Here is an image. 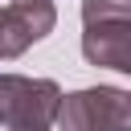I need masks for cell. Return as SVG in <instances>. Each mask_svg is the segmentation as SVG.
Returning a JSON list of instances; mask_svg holds the SVG:
<instances>
[{
    "label": "cell",
    "instance_id": "cell-2",
    "mask_svg": "<svg viewBox=\"0 0 131 131\" xmlns=\"http://www.w3.org/2000/svg\"><path fill=\"white\" fill-rule=\"evenodd\" d=\"M61 102V86L53 78H25L0 74V127H29L49 131Z\"/></svg>",
    "mask_w": 131,
    "mask_h": 131
},
{
    "label": "cell",
    "instance_id": "cell-4",
    "mask_svg": "<svg viewBox=\"0 0 131 131\" xmlns=\"http://www.w3.org/2000/svg\"><path fill=\"white\" fill-rule=\"evenodd\" d=\"M82 57L90 66L131 74V16H102L82 20Z\"/></svg>",
    "mask_w": 131,
    "mask_h": 131
},
{
    "label": "cell",
    "instance_id": "cell-1",
    "mask_svg": "<svg viewBox=\"0 0 131 131\" xmlns=\"http://www.w3.org/2000/svg\"><path fill=\"white\" fill-rule=\"evenodd\" d=\"M57 131H131V94L123 86H86L61 94Z\"/></svg>",
    "mask_w": 131,
    "mask_h": 131
},
{
    "label": "cell",
    "instance_id": "cell-6",
    "mask_svg": "<svg viewBox=\"0 0 131 131\" xmlns=\"http://www.w3.org/2000/svg\"><path fill=\"white\" fill-rule=\"evenodd\" d=\"M8 131H29V127H8Z\"/></svg>",
    "mask_w": 131,
    "mask_h": 131
},
{
    "label": "cell",
    "instance_id": "cell-5",
    "mask_svg": "<svg viewBox=\"0 0 131 131\" xmlns=\"http://www.w3.org/2000/svg\"><path fill=\"white\" fill-rule=\"evenodd\" d=\"M102 16H131V0H82V20Z\"/></svg>",
    "mask_w": 131,
    "mask_h": 131
},
{
    "label": "cell",
    "instance_id": "cell-3",
    "mask_svg": "<svg viewBox=\"0 0 131 131\" xmlns=\"http://www.w3.org/2000/svg\"><path fill=\"white\" fill-rule=\"evenodd\" d=\"M57 25L53 0H8L0 8V57H20L37 41H45Z\"/></svg>",
    "mask_w": 131,
    "mask_h": 131
}]
</instances>
